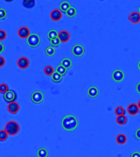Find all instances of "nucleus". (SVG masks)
Wrapping results in <instances>:
<instances>
[{
  "mask_svg": "<svg viewBox=\"0 0 140 157\" xmlns=\"http://www.w3.org/2000/svg\"><path fill=\"white\" fill-rule=\"evenodd\" d=\"M62 126L65 130H75L78 126V120H77L76 117L71 116V115L66 116L62 120Z\"/></svg>",
  "mask_w": 140,
  "mask_h": 157,
  "instance_id": "nucleus-1",
  "label": "nucleus"
},
{
  "mask_svg": "<svg viewBox=\"0 0 140 157\" xmlns=\"http://www.w3.org/2000/svg\"><path fill=\"white\" fill-rule=\"evenodd\" d=\"M7 133L11 136H15L19 133L20 131V125L17 122L14 121V120H11L8 121L6 125H5V129Z\"/></svg>",
  "mask_w": 140,
  "mask_h": 157,
  "instance_id": "nucleus-2",
  "label": "nucleus"
},
{
  "mask_svg": "<svg viewBox=\"0 0 140 157\" xmlns=\"http://www.w3.org/2000/svg\"><path fill=\"white\" fill-rule=\"evenodd\" d=\"M26 42H27V44L30 47L35 48L37 46H39L40 44V37L38 35H36V34H32V35L29 36V38L26 39Z\"/></svg>",
  "mask_w": 140,
  "mask_h": 157,
  "instance_id": "nucleus-3",
  "label": "nucleus"
},
{
  "mask_svg": "<svg viewBox=\"0 0 140 157\" xmlns=\"http://www.w3.org/2000/svg\"><path fill=\"white\" fill-rule=\"evenodd\" d=\"M71 52L75 57H80L85 54V48L81 44H76L75 46H73Z\"/></svg>",
  "mask_w": 140,
  "mask_h": 157,
  "instance_id": "nucleus-4",
  "label": "nucleus"
},
{
  "mask_svg": "<svg viewBox=\"0 0 140 157\" xmlns=\"http://www.w3.org/2000/svg\"><path fill=\"white\" fill-rule=\"evenodd\" d=\"M31 101L35 104H40L44 101V94L40 91H35L31 95Z\"/></svg>",
  "mask_w": 140,
  "mask_h": 157,
  "instance_id": "nucleus-5",
  "label": "nucleus"
},
{
  "mask_svg": "<svg viewBox=\"0 0 140 157\" xmlns=\"http://www.w3.org/2000/svg\"><path fill=\"white\" fill-rule=\"evenodd\" d=\"M30 66V61L26 57H21L17 60V66L21 70H25L29 67Z\"/></svg>",
  "mask_w": 140,
  "mask_h": 157,
  "instance_id": "nucleus-6",
  "label": "nucleus"
},
{
  "mask_svg": "<svg viewBox=\"0 0 140 157\" xmlns=\"http://www.w3.org/2000/svg\"><path fill=\"white\" fill-rule=\"evenodd\" d=\"M50 17L54 21H58L62 18V12L60 11V9H53L50 12Z\"/></svg>",
  "mask_w": 140,
  "mask_h": 157,
  "instance_id": "nucleus-7",
  "label": "nucleus"
},
{
  "mask_svg": "<svg viewBox=\"0 0 140 157\" xmlns=\"http://www.w3.org/2000/svg\"><path fill=\"white\" fill-rule=\"evenodd\" d=\"M17 34H18V36L21 39H26L29 38V36L30 35V30L26 26H22L21 27V28H19Z\"/></svg>",
  "mask_w": 140,
  "mask_h": 157,
  "instance_id": "nucleus-8",
  "label": "nucleus"
},
{
  "mask_svg": "<svg viewBox=\"0 0 140 157\" xmlns=\"http://www.w3.org/2000/svg\"><path fill=\"white\" fill-rule=\"evenodd\" d=\"M127 112L130 116H136L139 112V108L135 103H131L127 107Z\"/></svg>",
  "mask_w": 140,
  "mask_h": 157,
  "instance_id": "nucleus-9",
  "label": "nucleus"
},
{
  "mask_svg": "<svg viewBox=\"0 0 140 157\" xmlns=\"http://www.w3.org/2000/svg\"><path fill=\"white\" fill-rule=\"evenodd\" d=\"M17 98V93L12 90H8L4 94V100L7 101L8 102H9V103L12 102H15Z\"/></svg>",
  "mask_w": 140,
  "mask_h": 157,
  "instance_id": "nucleus-10",
  "label": "nucleus"
},
{
  "mask_svg": "<svg viewBox=\"0 0 140 157\" xmlns=\"http://www.w3.org/2000/svg\"><path fill=\"white\" fill-rule=\"evenodd\" d=\"M125 78V74L124 72L121 71V70H116L112 73V79L113 80L116 81V82H121Z\"/></svg>",
  "mask_w": 140,
  "mask_h": 157,
  "instance_id": "nucleus-11",
  "label": "nucleus"
},
{
  "mask_svg": "<svg viewBox=\"0 0 140 157\" xmlns=\"http://www.w3.org/2000/svg\"><path fill=\"white\" fill-rule=\"evenodd\" d=\"M20 110V105L17 102H10L8 105V111L11 114H17Z\"/></svg>",
  "mask_w": 140,
  "mask_h": 157,
  "instance_id": "nucleus-12",
  "label": "nucleus"
},
{
  "mask_svg": "<svg viewBox=\"0 0 140 157\" xmlns=\"http://www.w3.org/2000/svg\"><path fill=\"white\" fill-rule=\"evenodd\" d=\"M58 39L61 41V43H67L69 41L71 35L70 33L67 30H62L58 33Z\"/></svg>",
  "mask_w": 140,
  "mask_h": 157,
  "instance_id": "nucleus-13",
  "label": "nucleus"
},
{
  "mask_svg": "<svg viewBox=\"0 0 140 157\" xmlns=\"http://www.w3.org/2000/svg\"><path fill=\"white\" fill-rule=\"evenodd\" d=\"M129 20L131 23L133 24H138L140 22V14L139 12H131L130 17H129Z\"/></svg>",
  "mask_w": 140,
  "mask_h": 157,
  "instance_id": "nucleus-14",
  "label": "nucleus"
},
{
  "mask_svg": "<svg viewBox=\"0 0 140 157\" xmlns=\"http://www.w3.org/2000/svg\"><path fill=\"white\" fill-rule=\"evenodd\" d=\"M87 93H88L89 97H90L92 98H96L98 95V89L96 87H90L88 89Z\"/></svg>",
  "mask_w": 140,
  "mask_h": 157,
  "instance_id": "nucleus-15",
  "label": "nucleus"
},
{
  "mask_svg": "<svg viewBox=\"0 0 140 157\" xmlns=\"http://www.w3.org/2000/svg\"><path fill=\"white\" fill-rule=\"evenodd\" d=\"M116 142L120 145H124V144L126 143L127 142V137L123 133H120L116 136Z\"/></svg>",
  "mask_w": 140,
  "mask_h": 157,
  "instance_id": "nucleus-16",
  "label": "nucleus"
},
{
  "mask_svg": "<svg viewBox=\"0 0 140 157\" xmlns=\"http://www.w3.org/2000/svg\"><path fill=\"white\" fill-rule=\"evenodd\" d=\"M71 7V4H70L68 2L64 1V2H62V3L60 4V11H61L62 12L67 13V12L69 10V8H70Z\"/></svg>",
  "mask_w": 140,
  "mask_h": 157,
  "instance_id": "nucleus-17",
  "label": "nucleus"
},
{
  "mask_svg": "<svg viewBox=\"0 0 140 157\" xmlns=\"http://www.w3.org/2000/svg\"><path fill=\"white\" fill-rule=\"evenodd\" d=\"M61 66H62L63 67H65L67 70L71 68L72 66V62L70 59L68 58H64L62 61V63H61Z\"/></svg>",
  "mask_w": 140,
  "mask_h": 157,
  "instance_id": "nucleus-18",
  "label": "nucleus"
},
{
  "mask_svg": "<svg viewBox=\"0 0 140 157\" xmlns=\"http://www.w3.org/2000/svg\"><path fill=\"white\" fill-rule=\"evenodd\" d=\"M37 156H38V157H48V156H49V151H48V150L44 148V147H41V148L38 150Z\"/></svg>",
  "mask_w": 140,
  "mask_h": 157,
  "instance_id": "nucleus-19",
  "label": "nucleus"
},
{
  "mask_svg": "<svg viewBox=\"0 0 140 157\" xmlns=\"http://www.w3.org/2000/svg\"><path fill=\"white\" fill-rule=\"evenodd\" d=\"M35 2L34 0H24L23 1V5L26 8H32L35 7Z\"/></svg>",
  "mask_w": 140,
  "mask_h": 157,
  "instance_id": "nucleus-20",
  "label": "nucleus"
},
{
  "mask_svg": "<svg viewBox=\"0 0 140 157\" xmlns=\"http://www.w3.org/2000/svg\"><path fill=\"white\" fill-rule=\"evenodd\" d=\"M116 123L120 125H125L127 123V118L125 116H121L116 117Z\"/></svg>",
  "mask_w": 140,
  "mask_h": 157,
  "instance_id": "nucleus-21",
  "label": "nucleus"
},
{
  "mask_svg": "<svg viewBox=\"0 0 140 157\" xmlns=\"http://www.w3.org/2000/svg\"><path fill=\"white\" fill-rule=\"evenodd\" d=\"M62 75H61L58 72L55 71L53 73V75H52V80L55 82V83H59V82L62 81Z\"/></svg>",
  "mask_w": 140,
  "mask_h": 157,
  "instance_id": "nucleus-22",
  "label": "nucleus"
},
{
  "mask_svg": "<svg viewBox=\"0 0 140 157\" xmlns=\"http://www.w3.org/2000/svg\"><path fill=\"white\" fill-rule=\"evenodd\" d=\"M58 33L55 30H49V33H48V38L49 40H53L54 39L56 38H58Z\"/></svg>",
  "mask_w": 140,
  "mask_h": 157,
  "instance_id": "nucleus-23",
  "label": "nucleus"
},
{
  "mask_svg": "<svg viewBox=\"0 0 140 157\" xmlns=\"http://www.w3.org/2000/svg\"><path fill=\"white\" fill-rule=\"evenodd\" d=\"M54 72V69L51 66H46L44 68V74H45L46 75H48V76H52Z\"/></svg>",
  "mask_w": 140,
  "mask_h": 157,
  "instance_id": "nucleus-24",
  "label": "nucleus"
},
{
  "mask_svg": "<svg viewBox=\"0 0 140 157\" xmlns=\"http://www.w3.org/2000/svg\"><path fill=\"white\" fill-rule=\"evenodd\" d=\"M67 16L68 17H74L76 16V9L74 7H71L69 10L67 12Z\"/></svg>",
  "mask_w": 140,
  "mask_h": 157,
  "instance_id": "nucleus-25",
  "label": "nucleus"
},
{
  "mask_svg": "<svg viewBox=\"0 0 140 157\" xmlns=\"http://www.w3.org/2000/svg\"><path fill=\"white\" fill-rule=\"evenodd\" d=\"M115 114L117 116H125V109L122 107H118L115 109Z\"/></svg>",
  "mask_w": 140,
  "mask_h": 157,
  "instance_id": "nucleus-26",
  "label": "nucleus"
},
{
  "mask_svg": "<svg viewBox=\"0 0 140 157\" xmlns=\"http://www.w3.org/2000/svg\"><path fill=\"white\" fill-rule=\"evenodd\" d=\"M56 72H58V74H60L61 75H65L66 74H67V70L66 69L65 67H63L62 66H58V67L56 68Z\"/></svg>",
  "mask_w": 140,
  "mask_h": 157,
  "instance_id": "nucleus-27",
  "label": "nucleus"
},
{
  "mask_svg": "<svg viewBox=\"0 0 140 157\" xmlns=\"http://www.w3.org/2000/svg\"><path fill=\"white\" fill-rule=\"evenodd\" d=\"M56 53L53 47H47L45 49V54L49 57H53Z\"/></svg>",
  "mask_w": 140,
  "mask_h": 157,
  "instance_id": "nucleus-28",
  "label": "nucleus"
},
{
  "mask_svg": "<svg viewBox=\"0 0 140 157\" xmlns=\"http://www.w3.org/2000/svg\"><path fill=\"white\" fill-rule=\"evenodd\" d=\"M8 134L7 133V132L5 130H0V141L1 142H4L8 139Z\"/></svg>",
  "mask_w": 140,
  "mask_h": 157,
  "instance_id": "nucleus-29",
  "label": "nucleus"
},
{
  "mask_svg": "<svg viewBox=\"0 0 140 157\" xmlns=\"http://www.w3.org/2000/svg\"><path fill=\"white\" fill-rule=\"evenodd\" d=\"M8 84H0V93H3V94H5L8 91Z\"/></svg>",
  "mask_w": 140,
  "mask_h": 157,
  "instance_id": "nucleus-30",
  "label": "nucleus"
},
{
  "mask_svg": "<svg viewBox=\"0 0 140 157\" xmlns=\"http://www.w3.org/2000/svg\"><path fill=\"white\" fill-rule=\"evenodd\" d=\"M50 44L52 46H53V47H58L60 44H61V41L58 39V38H56L54 39H53V40H50Z\"/></svg>",
  "mask_w": 140,
  "mask_h": 157,
  "instance_id": "nucleus-31",
  "label": "nucleus"
},
{
  "mask_svg": "<svg viewBox=\"0 0 140 157\" xmlns=\"http://www.w3.org/2000/svg\"><path fill=\"white\" fill-rule=\"evenodd\" d=\"M7 17V12L3 8H0V20H3Z\"/></svg>",
  "mask_w": 140,
  "mask_h": 157,
  "instance_id": "nucleus-32",
  "label": "nucleus"
},
{
  "mask_svg": "<svg viewBox=\"0 0 140 157\" xmlns=\"http://www.w3.org/2000/svg\"><path fill=\"white\" fill-rule=\"evenodd\" d=\"M7 38V33L3 30H0V41L4 40Z\"/></svg>",
  "mask_w": 140,
  "mask_h": 157,
  "instance_id": "nucleus-33",
  "label": "nucleus"
},
{
  "mask_svg": "<svg viewBox=\"0 0 140 157\" xmlns=\"http://www.w3.org/2000/svg\"><path fill=\"white\" fill-rule=\"evenodd\" d=\"M6 63V60L4 59L3 57L0 56V67H3Z\"/></svg>",
  "mask_w": 140,
  "mask_h": 157,
  "instance_id": "nucleus-34",
  "label": "nucleus"
},
{
  "mask_svg": "<svg viewBox=\"0 0 140 157\" xmlns=\"http://www.w3.org/2000/svg\"><path fill=\"white\" fill-rule=\"evenodd\" d=\"M130 157H140V153L138 151H134L131 154Z\"/></svg>",
  "mask_w": 140,
  "mask_h": 157,
  "instance_id": "nucleus-35",
  "label": "nucleus"
},
{
  "mask_svg": "<svg viewBox=\"0 0 140 157\" xmlns=\"http://www.w3.org/2000/svg\"><path fill=\"white\" fill-rule=\"evenodd\" d=\"M135 136L138 139H140V129H139L135 132Z\"/></svg>",
  "mask_w": 140,
  "mask_h": 157,
  "instance_id": "nucleus-36",
  "label": "nucleus"
},
{
  "mask_svg": "<svg viewBox=\"0 0 140 157\" xmlns=\"http://www.w3.org/2000/svg\"><path fill=\"white\" fill-rule=\"evenodd\" d=\"M3 50H4V46H3V44L2 43H0V54L3 52Z\"/></svg>",
  "mask_w": 140,
  "mask_h": 157,
  "instance_id": "nucleus-37",
  "label": "nucleus"
},
{
  "mask_svg": "<svg viewBox=\"0 0 140 157\" xmlns=\"http://www.w3.org/2000/svg\"><path fill=\"white\" fill-rule=\"evenodd\" d=\"M136 91L138 92V93L140 94V83H139V84L136 85Z\"/></svg>",
  "mask_w": 140,
  "mask_h": 157,
  "instance_id": "nucleus-38",
  "label": "nucleus"
},
{
  "mask_svg": "<svg viewBox=\"0 0 140 157\" xmlns=\"http://www.w3.org/2000/svg\"><path fill=\"white\" fill-rule=\"evenodd\" d=\"M137 105H138V107H139V108L140 109V100H139V102H138V104H137Z\"/></svg>",
  "mask_w": 140,
  "mask_h": 157,
  "instance_id": "nucleus-39",
  "label": "nucleus"
},
{
  "mask_svg": "<svg viewBox=\"0 0 140 157\" xmlns=\"http://www.w3.org/2000/svg\"><path fill=\"white\" fill-rule=\"evenodd\" d=\"M138 67H139V70L140 71V61L139 62V64H138Z\"/></svg>",
  "mask_w": 140,
  "mask_h": 157,
  "instance_id": "nucleus-40",
  "label": "nucleus"
},
{
  "mask_svg": "<svg viewBox=\"0 0 140 157\" xmlns=\"http://www.w3.org/2000/svg\"><path fill=\"white\" fill-rule=\"evenodd\" d=\"M139 14H140V7H139Z\"/></svg>",
  "mask_w": 140,
  "mask_h": 157,
  "instance_id": "nucleus-41",
  "label": "nucleus"
}]
</instances>
